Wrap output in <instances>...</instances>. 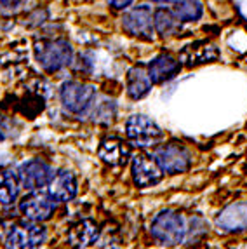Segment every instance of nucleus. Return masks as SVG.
<instances>
[{
    "label": "nucleus",
    "instance_id": "obj_1",
    "mask_svg": "<svg viewBox=\"0 0 247 249\" xmlns=\"http://www.w3.org/2000/svg\"><path fill=\"white\" fill-rule=\"evenodd\" d=\"M35 59L38 61L46 71H58L68 67L73 58V49L70 42L63 38H44V40L35 42Z\"/></svg>",
    "mask_w": 247,
    "mask_h": 249
},
{
    "label": "nucleus",
    "instance_id": "obj_2",
    "mask_svg": "<svg viewBox=\"0 0 247 249\" xmlns=\"http://www.w3.org/2000/svg\"><path fill=\"white\" fill-rule=\"evenodd\" d=\"M150 232L152 237L157 239L160 244L165 246H177L185 241V221L176 211L165 209L160 211L153 218L150 225Z\"/></svg>",
    "mask_w": 247,
    "mask_h": 249
},
{
    "label": "nucleus",
    "instance_id": "obj_3",
    "mask_svg": "<svg viewBox=\"0 0 247 249\" xmlns=\"http://www.w3.org/2000/svg\"><path fill=\"white\" fill-rule=\"evenodd\" d=\"M46 239V229L38 225V221L28 220L25 223H18L9 229V232L5 233V246L14 249H32L42 246Z\"/></svg>",
    "mask_w": 247,
    "mask_h": 249
},
{
    "label": "nucleus",
    "instance_id": "obj_4",
    "mask_svg": "<svg viewBox=\"0 0 247 249\" xmlns=\"http://www.w3.org/2000/svg\"><path fill=\"white\" fill-rule=\"evenodd\" d=\"M96 98V88L84 82H65L61 88V101L68 112L82 115L89 110Z\"/></svg>",
    "mask_w": 247,
    "mask_h": 249
},
{
    "label": "nucleus",
    "instance_id": "obj_5",
    "mask_svg": "<svg viewBox=\"0 0 247 249\" xmlns=\"http://www.w3.org/2000/svg\"><path fill=\"white\" fill-rule=\"evenodd\" d=\"M155 160L167 175H181L190 169L192 157L190 152L179 143H167L155 150Z\"/></svg>",
    "mask_w": 247,
    "mask_h": 249
},
{
    "label": "nucleus",
    "instance_id": "obj_6",
    "mask_svg": "<svg viewBox=\"0 0 247 249\" xmlns=\"http://www.w3.org/2000/svg\"><path fill=\"white\" fill-rule=\"evenodd\" d=\"M125 134L129 142L136 146H153L162 140L160 127L144 115H132L129 117L125 124Z\"/></svg>",
    "mask_w": 247,
    "mask_h": 249
},
{
    "label": "nucleus",
    "instance_id": "obj_7",
    "mask_svg": "<svg viewBox=\"0 0 247 249\" xmlns=\"http://www.w3.org/2000/svg\"><path fill=\"white\" fill-rule=\"evenodd\" d=\"M54 199L49 196V192L30 190L23 199L19 200V211L23 213L26 220L32 221H46L54 213Z\"/></svg>",
    "mask_w": 247,
    "mask_h": 249
},
{
    "label": "nucleus",
    "instance_id": "obj_8",
    "mask_svg": "<svg viewBox=\"0 0 247 249\" xmlns=\"http://www.w3.org/2000/svg\"><path fill=\"white\" fill-rule=\"evenodd\" d=\"M132 179L138 187H152L160 181L164 176V171L159 166V162L155 160V157L150 155L138 154L136 157H132Z\"/></svg>",
    "mask_w": 247,
    "mask_h": 249
},
{
    "label": "nucleus",
    "instance_id": "obj_9",
    "mask_svg": "<svg viewBox=\"0 0 247 249\" xmlns=\"http://www.w3.org/2000/svg\"><path fill=\"white\" fill-rule=\"evenodd\" d=\"M51 176H53V169L42 160H28L18 171L19 185L28 192L42 190L44 187H47Z\"/></svg>",
    "mask_w": 247,
    "mask_h": 249
},
{
    "label": "nucleus",
    "instance_id": "obj_10",
    "mask_svg": "<svg viewBox=\"0 0 247 249\" xmlns=\"http://www.w3.org/2000/svg\"><path fill=\"white\" fill-rule=\"evenodd\" d=\"M124 30L129 35L141 38H152L153 34V14L148 5H136L132 7L122 19Z\"/></svg>",
    "mask_w": 247,
    "mask_h": 249
},
{
    "label": "nucleus",
    "instance_id": "obj_11",
    "mask_svg": "<svg viewBox=\"0 0 247 249\" xmlns=\"http://www.w3.org/2000/svg\"><path fill=\"white\" fill-rule=\"evenodd\" d=\"M218 229L225 233L247 230V202H235L225 208L216 218Z\"/></svg>",
    "mask_w": 247,
    "mask_h": 249
},
{
    "label": "nucleus",
    "instance_id": "obj_12",
    "mask_svg": "<svg viewBox=\"0 0 247 249\" xmlns=\"http://www.w3.org/2000/svg\"><path fill=\"white\" fill-rule=\"evenodd\" d=\"M47 192L54 200L68 202L77 196V178L71 171L66 169L53 173L49 183H47Z\"/></svg>",
    "mask_w": 247,
    "mask_h": 249
},
{
    "label": "nucleus",
    "instance_id": "obj_13",
    "mask_svg": "<svg viewBox=\"0 0 247 249\" xmlns=\"http://www.w3.org/2000/svg\"><path fill=\"white\" fill-rule=\"evenodd\" d=\"M99 159L108 164V166H113V167H120V166H125L131 157V150L122 140H117V138H110V140H105L101 143L98 150Z\"/></svg>",
    "mask_w": 247,
    "mask_h": 249
},
{
    "label": "nucleus",
    "instance_id": "obj_14",
    "mask_svg": "<svg viewBox=\"0 0 247 249\" xmlns=\"http://www.w3.org/2000/svg\"><path fill=\"white\" fill-rule=\"evenodd\" d=\"M153 82L148 73V67L136 65L127 71V94L132 100H141L148 94Z\"/></svg>",
    "mask_w": 247,
    "mask_h": 249
},
{
    "label": "nucleus",
    "instance_id": "obj_15",
    "mask_svg": "<svg viewBox=\"0 0 247 249\" xmlns=\"http://www.w3.org/2000/svg\"><path fill=\"white\" fill-rule=\"evenodd\" d=\"M181 65L177 59H174L169 54H160L155 59H152L148 65V73L152 77L153 84H164L165 80H171L179 71Z\"/></svg>",
    "mask_w": 247,
    "mask_h": 249
},
{
    "label": "nucleus",
    "instance_id": "obj_16",
    "mask_svg": "<svg viewBox=\"0 0 247 249\" xmlns=\"http://www.w3.org/2000/svg\"><path fill=\"white\" fill-rule=\"evenodd\" d=\"M99 229L92 220H82L71 227L68 233V241L75 248H87L98 239Z\"/></svg>",
    "mask_w": 247,
    "mask_h": 249
},
{
    "label": "nucleus",
    "instance_id": "obj_17",
    "mask_svg": "<svg viewBox=\"0 0 247 249\" xmlns=\"http://www.w3.org/2000/svg\"><path fill=\"white\" fill-rule=\"evenodd\" d=\"M179 28H181V19L176 16L174 11L160 7L153 13V30L162 37L174 35Z\"/></svg>",
    "mask_w": 247,
    "mask_h": 249
},
{
    "label": "nucleus",
    "instance_id": "obj_18",
    "mask_svg": "<svg viewBox=\"0 0 247 249\" xmlns=\"http://www.w3.org/2000/svg\"><path fill=\"white\" fill-rule=\"evenodd\" d=\"M19 179L11 171H0V204L9 206L18 199Z\"/></svg>",
    "mask_w": 247,
    "mask_h": 249
},
{
    "label": "nucleus",
    "instance_id": "obj_19",
    "mask_svg": "<svg viewBox=\"0 0 247 249\" xmlns=\"http://www.w3.org/2000/svg\"><path fill=\"white\" fill-rule=\"evenodd\" d=\"M174 13L181 21H197L202 18V4L198 0H177Z\"/></svg>",
    "mask_w": 247,
    "mask_h": 249
},
{
    "label": "nucleus",
    "instance_id": "obj_20",
    "mask_svg": "<svg viewBox=\"0 0 247 249\" xmlns=\"http://www.w3.org/2000/svg\"><path fill=\"white\" fill-rule=\"evenodd\" d=\"M192 56H188V63L194 65V63H206L209 59H214L218 56V51L212 46H206V47H198V46H192Z\"/></svg>",
    "mask_w": 247,
    "mask_h": 249
},
{
    "label": "nucleus",
    "instance_id": "obj_21",
    "mask_svg": "<svg viewBox=\"0 0 247 249\" xmlns=\"http://www.w3.org/2000/svg\"><path fill=\"white\" fill-rule=\"evenodd\" d=\"M108 2H110L111 7L115 9H127L134 0H108Z\"/></svg>",
    "mask_w": 247,
    "mask_h": 249
},
{
    "label": "nucleus",
    "instance_id": "obj_22",
    "mask_svg": "<svg viewBox=\"0 0 247 249\" xmlns=\"http://www.w3.org/2000/svg\"><path fill=\"white\" fill-rule=\"evenodd\" d=\"M23 2H25V0H0V4L4 5V7H7V9L18 7V5H21Z\"/></svg>",
    "mask_w": 247,
    "mask_h": 249
},
{
    "label": "nucleus",
    "instance_id": "obj_23",
    "mask_svg": "<svg viewBox=\"0 0 247 249\" xmlns=\"http://www.w3.org/2000/svg\"><path fill=\"white\" fill-rule=\"evenodd\" d=\"M157 4H176L177 0H153Z\"/></svg>",
    "mask_w": 247,
    "mask_h": 249
},
{
    "label": "nucleus",
    "instance_id": "obj_24",
    "mask_svg": "<svg viewBox=\"0 0 247 249\" xmlns=\"http://www.w3.org/2000/svg\"><path fill=\"white\" fill-rule=\"evenodd\" d=\"M2 230H4V223L0 221V237H2Z\"/></svg>",
    "mask_w": 247,
    "mask_h": 249
}]
</instances>
